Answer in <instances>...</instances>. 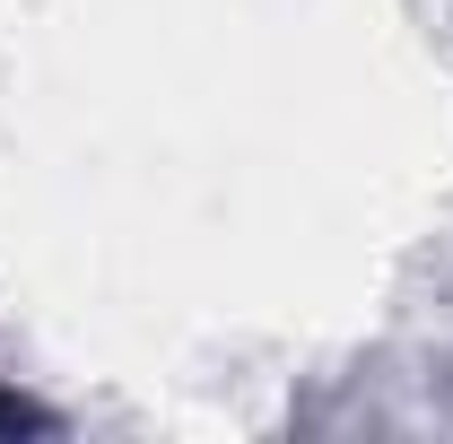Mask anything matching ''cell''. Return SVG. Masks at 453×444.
Masks as SVG:
<instances>
[{"label":"cell","mask_w":453,"mask_h":444,"mask_svg":"<svg viewBox=\"0 0 453 444\" xmlns=\"http://www.w3.org/2000/svg\"><path fill=\"white\" fill-rule=\"evenodd\" d=\"M0 427H27V410H18V401H9V392H0Z\"/></svg>","instance_id":"cell-1"}]
</instances>
